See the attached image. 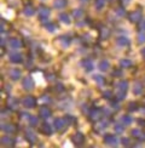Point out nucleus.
<instances>
[{
    "instance_id": "f257e3e1",
    "label": "nucleus",
    "mask_w": 145,
    "mask_h": 148,
    "mask_svg": "<svg viewBox=\"0 0 145 148\" xmlns=\"http://www.w3.org/2000/svg\"><path fill=\"white\" fill-rule=\"evenodd\" d=\"M22 104L26 108H28V109H32V108H34V107H36V98L34 97V96H32V95H28V96H26L22 100Z\"/></svg>"
},
{
    "instance_id": "f03ea898",
    "label": "nucleus",
    "mask_w": 145,
    "mask_h": 148,
    "mask_svg": "<svg viewBox=\"0 0 145 148\" xmlns=\"http://www.w3.org/2000/svg\"><path fill=\"white\" fill-rule=\"evenodd\" d=\"M22 86H23V89L26 90V91H32L34 90V86H35V83H34V80L32 77H24L23 80H22Z\"/></svg>"
},
{
    "instance_id": "7ed1b4c3",
    "label": "nucleus",
    "mask_w": 145,
    "mask_h": 148,
    "mask_svg": "<svg viewBox=\"0 0 145 148\" xmlns=\"http://www.w3.org/2000/svg\"><path fill=\"white\" fill-rule=\"evenodd\" d=\"M24 140H26L29 145H35L36 141H38V136H36L33 130L29 129V130L24 131Z\"/></svg>"
},
{
    "instance_id": "20e7f679",
    "label": "nucleus",
    "mask_w": 145,
    "mask_h": 148,
    "mask_svg": "<svg viewBox=\"0 0 145 148\" xmlns=\"http://www.w3.org/2000/svg\"><path fill=\"white\" fill-rule=\"evenodd\" d=\"M71 142L74 143L75 146H77V147L82 146L85 143V135L82 132H75L71 136Z\"/></svg>"
},
{
    "instance_id": "39448f33",
    "label": "nucleus",
    "mask_w": 145,
    "mask_h": 148,
    "mask_svg": "<svg viewBox=\"0 0 145 148\" xmlns=\"http://www.w3.org/2000/svg\"><path fill=\"white\" fill-rule=\"evenodd\" d=\"M104 143L106 146H112V147H116L119 145V140L117 137L112 134H106L104 135Z\"/></svg>"
},
{
    "instance_id": "423d86ee",
    "label": "nucleus",
    "mask_w": 145,
    "mask_h": 148,
    "mask_svg": "<svg viewBox=\"0 0 145 148\" xmlns=\"http://www.w3.org/2000/svg\"><path fill=\"white\" fill-rule=\"evenodd\" d=\"M66 125H68V123H66L65 118H56L53 120V126H54V129H56L57 131L64 130Z\"/></svg>"
},
{
    "instance_id": "0eeeda50",
    "label": "nucleus",
    "mask_w": 145,
    "mask_h": 148,
    "mask_svg": "<svg viewBox=\"0 0 145 148\" xmlns=\"http://www.w3.org/2000/svg\"><path fill=\"white\" fill-rule=\"evenodd\" d=\"M128 20L131 23H139L142 20H143V15H142V11H133L128 15Z\"/></svg>"
},
{
    "instance_id": "6e6552de",
    "label": "nucleus",
    "mask_w": 145,
    "mask_h": 148,
    "mask_svg": "<svg viewBox=\"0 0 145 148\" xmlns=\"http://www.w3.org/2000/svg\"><path fill=\"white\" fill-rule=\"evenodd\" d=\"M50 9L46 8V6H40L39 8V18L41 22H47V18L50 16Z\"/></svg>"
},
{
    "instance_id": "1a4fd4ad",
    "label": "nucleus",
    "mask_w": 145,
    "mask_h": 148,
    "mask_svg": "<svg viewBox=\"0 0 145 148\" xmlns=\"http://www.w3.org/2000/svg\"><path fill=\"white\" fill-rule=\"evenodd\" d=\"M89 119L92 121H98L102 118V109L99 108H92L89 110Z\"/></svg>"
},
{
    "instance_id": "9d476101",
    "label": "nucleus",
    "mask_w": 145,
    "mask_h": 148,
    "mask_svg": "<svg viewBox=\"0 0 145 148\" xmlns=\"http://www.w3.org/2000/svg\"><path fill=\"white\" fill-rule=\"evenodd\" d=\"M129 44H131V40L125 35H120L116 38V45L120 47H127L129 46Z\"/></svg>"
},
{
    "instance_id": "9b49d317",
    "label": "nucleus",
    "mask_w": 145,
    "mask_h": 148,
    "mask_svg": "<svg viewBox=\"0 0 145 148\" xmlns=\"http://www.w3.org/2000/svg\"><path fill=\"white\" fill-rule=\"evenodd\" d=\"M21 75H22V72L18 69V68H12L9 71V77L12 82H17V80L21 79Z\"/></svg>"
},
{
    "instance_id": "f8f14e48",
    "label": "nucleus",
    "mask_w": 145,
    "mask_h": 148,
    "mask_svg": "<svg viewBox=\"0 0 145 148\" xmlns=\"http://www.w3.org/2000/svg\"><path fill=\"white\" fill-rule=\"evenodd\" d=\"M9 60H10L11 63L18 64V63H21L22 61H23V56H22L21 53H18V52H11L9 55Z\"/></svg>"
},
{
    "instance_id": "ddd939ff",
    "label": "nucleus",
    "mask_w": 145,
    "mask_h": 148,
    "mask_svg": "<svg viewBox=\"0 0 145 148\" xmlns=\"http://www.w3.org/2000/svg\"><path fill=\"white\" fill-rule=\"evenodd\" d=\"M6 104H7V108H10L11 110H17L18 109V100L15 97H7V100H6Z\"/></svg>"
},
{
    "instance_id": "4468645a",
    "label": "nucleus",
    "mask_w": 145,
    "mask_h": 148,
    "mask_svg": "<svg viewBox=\"0 0 145 148\" xmlns=\"http://www.w3.org/2000/svg\"><path fill=\"white\" fill-rule=\"evenodd\" d=\"M80 66H81L86 72L93 71V63H92V61H91L89 58H83V60H81V61H80Z\"/></svg>"
},
{
    "instance_id": "2eb2a0df",
    "label": "nucleus",
    "mask_w": 145,
    "mask_h": 148,
    "mask_svg": "<svg viewBox=\"0 0 145 148\" xmlns=\"http://www.w3.org/2000/svg\"><path fill=\"white\" fill-rule=\"evenodd\" d=\"M39 114H40V118L42 119H48L51 116L52 112H51V109L48 108L47 106H41L40 109H39Z\"/></svg>"
},
{
    "instance_id": "dca6fc26",
    "label": "nucleus",
    "mask_w": 145,
    "mask_h": 148,
    "mask_svg": "<svg viewBox=\"0 0 145 148\" xmlns=\"http://www.w3.org/2000/svg\"><path fill=\"white\" fill-rule=\"evenodd\" d=\"M16 140L10 136H3L1 137V146L3 147H15Z\"/></svg>"
},
{
    "instance_id": "f3484780",
    "label": "nucleus",
    "mask_w": 145,
    "mask_h": 148,
    "mask_svg": "<svg viewBox=\"0 0 145 148\" xmlns=\"http://www.w3.org/2000/svg\"><path fill=\"white\" fill-rule=\"evenodd\" d=\"M1 130L5 132V134H14L15 131H16V127H15V125L14 124H10V123H3L1 124Z\"/></svg>"
},
{
    "instance_id": "a211bd4d",
    "label": "nucleus",
    "mask_w": 145,
    "mask_h": 148,
    "mask_svg": "<svg viewBox=\"0 0 145 148\" xmlns=\"http://www.w3.org/2000/svg\"><path fill=\"white\" fill-rule=\"evenodd\" d=\"M40 130L44 135H46V136H50V135H52V132H53V129L48 123H42Z\"/></svg>"
},
{
    "instance_id": "6ab92c4d",
    "label": "nucleus",
    "mask_w": 145,
    "mask_h": 148,
    "mask_svg": "<svg viewBox=\"0 0 145 148\" xmlns=\"http://www.w3.org/2000/svg\"><path fill=\"white\" fill-rule=\"evenodd\" d=\"M143 91H144V85L140 82H136L134 85H133V94L139 96L143 94Z\"/></svg>"
},
{
    "instance_id": "aec40b11",
    "label": "nucleus",
    "mask_w": 145,
    "mask_h": 148,
    "mask_svg": "<svg viewBox=\"0 0 145 148\" xmlns=\"http://www.w3.org/2000/svg\"><path fill=\"white\" fill-rule=\"evenodd\" d=\"M9 45L11 49H14V50H17V49H21L22 47V42L18 38H11L9 40Z\"/></svg>"
},
{
    "instance_id": "412c9836",
    "label": "nucleus",
    "mask_w": 145,
    "mask_h": 148,
    "mask_svg": "<svg viewBox=\"0 0 145 148\" xmlns=\"http://www.w3.org/2000/svg\"><path fill=\"white\" fill-rule=\"evenodd\" d=\"M108 121H102V123H98V124H94V127L93 130L97 132V134H102L103 131L105 130V129L108 127Z\"/></svg>"
},
{
    "instance_id": "4be33fe9",
    "label": "nucleus",
    "mask_w": 145,
    "mask_h": 148,
    "mask_svg": "<svg viewBox=\"0 0 145 148\" xmlns=\"http://www.w3.org/2000/svg\"><path fill=\"white\" fill-rule=\"evenodd\" d=\"M116 89L119 92H126L128 90V82L127 80H121L120 83L116 84Z\"/></svg>"
},
{
    "instance_id": "5701e85b",
    "label": "nucleus",
    "mask_w": 145,
    "mask_h": 148,
    "mask_svg": "<svg viewBox=\"0 0 145 148\" xmlns=\"http://www.w3.org/2000/svg\"><path fill=\"white\" fill-rule=\"evenodd\" d=\"M131 135H132L133 137L138 138V140H142V141L145 140V134H143L142 130H139V129H132V130H131Z\"/></svg>"
},
{
    "instance_id": "b1692460",
    "label": "nucleus",
    "mask_w": 145,
    "mask_h": 148,
    "mask_svg": "<svg viewBox=\"0 0 145 148\" xmlns=\"http://www.w3.org/2000/svg\"><path fill=\"white\" fill-rule=\"evenodd\" d=\"M66 5H68V0H54L53 1V8L57 10L64 9Z\"/></svg>"
},
{
    "instance_id": "393cba45",
    "label": "nucleus",
    "mask_w": 145,
    "mask_h": 148,
    "mask_svg": "<svg viewBox=\"0 0 145 148\" xmlns=\"http://www.w3.org/2000/svg\"><path fill=\"white\" fill-rule=\"evenodd\" d=\"M98 68H99L100 72H108L109 68H110V63H109L108 60H102L100 62H99Z\"/></svg>"
},
{
    "instance_id": "a878e982",
    "label": "nucleus",
    "mask_w": 145,
    "mask_h": 148,
    "mask_svg": "<svg viewBox=\"0 0 145 148\" xmlns=\"http://www.w3.org/2000/svg\"><path fill=\"white\" fill-rule=\"evenodd\" d=\"M109 36H110V29H109L108 27L103 26V27L100 28V39H102V40H106Z\"/></svg>"
},
{
    "instance_id": "bb28decb",
    "label": "nucleus",
    "mask_w": 145,
    "mask_h": 148,
    "mask_svg": "<svg viewBox=\"0 0 145 148\" xmlns=\"http://www.w3.org/2000/svg\"><path fill=\"white\" fill-rule=\"evenodd\" d=\"M23 14L26 15L27 17H32V16H34V14H35V9H34V6H30V5L24 6V9H23Z\"/></svg>"
},
{
    "instance_id": "cd10ccee",
    "label": "nucleus",
    "mask_w": 145,
    "mask_h": 148,
    "mask_svg": "<svg viewBox=\"0 0 145 148\" xmlns=\"http://www.w3.org/2000/svg\"><path fill=\"white\" fill-rule=\"evenodd\" d=\"M71 15L74 18L79 20V18H82V16L85 15V11H83V9H74L71 12Z\"/></svg>"
},
{
    "instance_id": "c85d7f7f",
    "label": "nucleus",
    "mask_w": 145,
    "mask_h": 148,
    "mask_svg": "<svg viewBox=\"0 0 145 148\" xmlns=\"http://www.w3.org/2000/svg\"><path fill=\"white\" fill-rule=\"evenodd\" d=\"M121 123L122 124H125V125H129V124H132V121H133V119H132V116L131 115H128V114H125V115H122L121 116Z\"/></svg>"
},
{
    "instance_id": "c756f323",
    "label": "nucleus",
    "mask_w": 145,
    "mask_h": 148,
    "mask_svg": "<svg viewBox=\"0 0 145 148\" xmlns=\"http://www.w3.org/2000/svg\"><path fill=\"white\" fill-rule=\"evenodd\" d=\"M132 61L131 60H127V58H122L120 61V66L122 67V68H129V67H132Z\"/></svg>"
},
{
    "instance_id": "7c9ffc66",
    "label": "nucleus",
    "mask_w": 145,
    "mask_h": 148,
    "mask_svg": "<svg viewBox=\"0 0 145 148\" xmlns=\"http://www.w3.org/2000/svg\"><path fill=\"white\" fill-rule=\"evenodd\" d=\"M94 80L97 82V84L100 85V86H104L105 85V78L103 77V75H99V74H96V75L93 77Z\"/></svg>"
},
{
    "instance_id": "2f4dec72",
    "label": "nucleus",
    "mask_w": 145,
    "mask_h": 148,
    "mask_svg": "<svg viewBox=\"0 0 145 148\" xmlns=\"http://www.w3.org/2000/svg\"><path fill=\"white\" fill-rule=\"evenodd\" d=\"M59 20H60V22H63L64 24H70V22H71L69 15H66V14H60L59 15Z\"/></svg>"
},
{
    "instance_id": "473e14b6",
    "label": "nucleus",
    "mask_w": 145,
    "mask_h": 148,
    "mask_svg": "<svg viewBox=\"0 0 145 148\" xmlns=\"http://www.w3.org/2000/svg\"><path fill=\"white\" fill-rule=\"evenodd\" d=\"M59 40H60V42H62V45L64 46V47H68L69 46V44H70V38H68V36L66 35H62L59 38Z\"/></svg>"
},
{
    "instance_id": "72a5a7b5",
    "label": "nucleus",
    "mask_w": 145,
    "mask_h": 148,
    "mask_svg": "<svg viewBox=\"0 0 145 148\" xmlns=\"http://www.w3.org/2000/svg\"><path fill=\"white\" fill-rule=\"evenodd\" d=\"M28 120H29V125H30V126H36V125L39 124V118H38V116L30 115Z\"/></svg>"
},
{
    "instance_id": "f704fd0d",
    "label": "nucleus",
    "mask_w": 145,
    "mask_h": 148,
    "mask_svg": "<svg viewBox=\"0 0 145 148\" xmlns=\"http://www.w3.org/2000/svg\"><path fill=\"white\" fill-rule=\"evenodd\" d=\"M64 118H65L66 123H68V125H72V124H75V123H76V118H75V116H72L71 114H66Z\"/></svg>"
},
{
    "instance_id": "c9c22d12",
    "label": "nucleus",
    "mask_w": 145,
    "mask_h": 148,
    "mask_svg": "<svg viewBox=\"0 0 145 148\" xmlns=\"http://www.w3.org/2000/svg\"><path fill=\"white\" fill-rule=\"evenodd\" d=\"M104 6H105V0H96V9L98 11L104 9Z\"/></svg>"
},
{
    "instance_id": "e433bc0d",
    "label": "nucleus",
    "mask_w": 145,
    "mask_h": 148,
    "mask_svg": "<svg viewBox=\"0 0 145 148\" xmlns=\"http://www.w3.org/2000/svg\"><path fill=\"white\" fill-rule=\"evenodd\" d=\"M44 27H45V29L48 30L50 33H53L54 30H56V26H54L53 23H47V22H46V23L44 24Z\"/></svg>"
},
{
    "instance_id": "4c0bfd02",
    "label": "nucleus",
    "mask_w": 145,
    "mask_h": 148,
    "mask_svg": "<svg viewBox=\"0 0 145 148\" xmlns=\"http://www.w3.org/2000/svg\"><path fill=\"white\" fill-rule=\"evenodd\" d=\"M138 104L136 102H131L128 104V107H127V109H128V112H136V110H138Z\"/></svg>"
},
{
    "instance_id": "58836bf2",
    "label": "nucleus",
    "mask_w": 145,
    "mask_h": 148,
    "mask_svg": "<svg viewBox=\"0 0 145 148\" xmlns=\"http://www.w3.org/2000/svg\"><path fill=\"white\" fill-rule=\"evenodd\" d=\"M115 131H116V134H122L125 131V124H116L115 125Z\"/></svg>"
},
{
    "instance_id": "ea45409f",
    "label": "nucleus",
    "mask_w": 145,
    "mask_h": 148,
    "mask_svg": "<svg viewBox=\"0 0 145 148\" xmlns=\"http://www.w3.org/2000/svg\"><path fill=\"white\" fill-rule=\"evenodd\" d=\"M103 97H104L105 100H111L112 98V92L110 90H106V91L103 92Z\"/></svg>"
},
{
    "instance_id": "a19ab883",
    "label": "nucleus",
    "mask_w": 145,
    "mask_h": 148,
    "mask_svg": "<svg viewBox=\"0 0 145 148\" xmlns=\"http://www.w3.org/2000/svg\"><path fill=\"white\" fill-rule=\"evenodd\" d=\"M145 42V33L138 34V44H144Z\"/></svg>"
},
{
    "instance_id": "79ce46f5",
    "label": "nucleus",
    "mask_w": 145,
    "mask_h": 148,
    "mask_svg": "<svg viewBox=\"0 0 145 148\" xmlns=\"http://www.w3.org/2000/svg\"><path fill=\"white\" fill-rule=\"evenodd\" d=\"M115 98H116L117 101H123L126 98V92H117V95Z\"/></svg>"
},
{
    "instance_id": "37998d69",
    "label": "nucleus",
    "mask_w": 145,
    "mask_h": 148,
    "mask_svg": "<svg viewBox=\"0 0 145 148\" xmlns=\"http://www.w3.org/2000/svg\"><path fill=\"white\" fill-rule=\"evenodd\" d=\"M121 143H122L125 147H129L131 146V141H129V138H127V137H122L121 138Z\"/></svg>"
},
{
    "instance_id": "c03bdc74",
    "label": "nucleus",
    "mask_w": 145,
    "mask_h": 148,
    "mask_svg": "<svg viewBox=\"0 0 145 148\" xmlns=\"http://www.w3.org/2000/svg\"><path fill=\"white\" fill-rule=\"evenodd\" d=\"M112 77H115V78L122 77V71H121V69H115V71H112Z\"/></svg>"
},
{
    "instance_id": "a18cd8bd",
    "label": "nucleus",
    "mask_w": 145,
    "mask_h": 148,
    "mask_svg": "<svg viewBox=\"0 0 145 148\" xmlns=\"http://www.w3.org/2000/svg\"><path fill=\"white\" fill-rule=\"evenodd\" d=\"M29 116H30V114L28 112H21L20 113V118L21 119H29Z\"/></svg>"
},
{
    "instance_id": "49530a36",
    "label": "nucleus",
    "mask_w": 145,
    "mask_h": 148,
    "mask_svg": "<svg viewBox=\"0 0 145 148\" xmlns=\"http://www.w3.org/2000/svg\"><path fill=\"white\" fill-rule=\"evenodd\" d=\"M10 108H6V109H1V116H3V118H4V116H7L9 115V113H10Z\"/></svg>"
},
{
    "instance_id": "de8ad7c7",
    "label": "nucleus",
    "mask_w": 145,
    "mask_h": 148,
    "mask_svg": "<svg viewBox=\"0 0 145 148\" xmlns=\"http://www.w3.org/2000/svg\"><path fill=\"white\" fill-rule=\"evenodd\" d=\"M116 14L119 16H125L126 15V11H125V9H117L116 10Z\"/></svg>"
},
{
    "instance_id": "09e8293b",
    "label": "nucleus",
    "mask_w": 145,
    "mask_h": 148,
    "mask_svg": "<svg viewBox=\"0 0 145 148\" xmlns=\"http://www.w3.org/2000/svg\"><path fill=\"white\" fill-rule=\"evenodd\" d=\"M56 90H57V91H63V90H64L63 84H57V85H56Z\"/></svg>"
},
{
    "instance_id": "8fccbe9b",
    "label": "nucleus",
    "mask_w": 145,
    "mask_h": 148,
    "mask_svg": "<svg viewBox=\"0 0 145 148\" xmlns=\"http://www.w3.org/2000/svg\"><path fill=\"white\" fill-rule=\"evenodd\" d=\"M138 123H139V125L145 126V120H144V119H139V120H138Z\"/></svg>"
},
{
    "instance_id": "3c124183",
    "label": "nucleus",
    "mask_w": 145,
    "mask_h": 148,
    "mask_svg": "<svg viewBox=\"0 0 145 148\" xmlns=\"http://www.w3.org/2000/svg\"><path fill=\"white\" fill-rule=\"evenodd\" d=\"M140 28H142L143 30H145V20H144V21L140 23Z\"/></svg>"
},
{
    "instance_id": "603ef678",
    "label": "nucleus",
    "mask_w": 145,
    "mask_h": 148,
    "mask_svg": "<svg viewBox=\"0 0 145 148\" xmlns=\"http://www.w3.org/2000/svg\"><path fill=\"white\" fill-rule=\"evenodd\" d=\"M140 53H142V56L145 58V47H143L142 50H140Z\"/></svg>"
},
{
    "instance_id": "864d4df0",
    "label": "nucleus",
    "mask_w": 145,
    "mask_h": 148,
    "mask_svg": "<svg viewBox=\"0 0 145 148\" xmlns=\"http://www.w3.org/2000/svg\"><path fill=\"white\" fill-rule=\"evenodd\" d=\"M131 0H121V3H122L123 5H127V4H129Z\"/></svg>"
},
{
    "instance_id": "5fc2aeb1",
    "label": "nucleus",
    "mask_w": 145,
    "mask_h": 148,
    "mask_svg": "<svg viewBox=\"0 0 145 148\" xmlns=\"http://www.w3.org/2000/svg\"><path fill=\"white\" fill-rule=\"evenodd\" d=\"M76 26H77V27H81V26L83 27V26H85V23H83V22H79V23L76 24Z\"/></svg>"
},
{
    "instance_id": "6e6d98bb",
    "label": "nucleus",
    "mask_w": 145,
    "mask_h": 148,
    "mask_svg": "<svg viewBox=\"0 0 145 148\" xmlns=\"http://www.w3.org/2000/svg\"><path fill=\"white\" fill-rule=\"evenodd\" d=\"M79 1L82 3V4H86V3H88V1H89V0H79Z\"/></svg>"
}]
</instances>
